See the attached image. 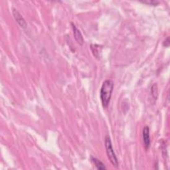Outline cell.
<instances>
[{
	"instance_id": "obj_3",
	"label": "cell",
	"mask_w": 170,
	"mask_h": 170,
	"mask_svg": "<svg viewBox=\"0 0 170 170\" xmlns=\"http://www.w3.org/2000/svg\"><path fill=\"white\" fill-rule=\"evenodd\" d=\"M142 137L145 148L148 150L150 146V128L148 126H145L142 131Z\"/></svg>"
},
{
	"instance_id": "obj_10",
	"label": "cell",
	"mask_w": 170,
	"mask_h": 170,
	"mask_svg": "<svg viewBox=\"0 0 170 170\" xmlns=\"http://www.w3.org/2000/svg\"><path fill=\"white\" fill-rule=\"evenodd\" d=\"M163 46H165V47H169V37H167L166 39H165L164 42H163Z\"/></svg>"
},
{
	"instance_id": "obj_2",
	"label": "cell",
	"mask_w": 170,
	"mask_h": 170,
	"mask_svg": "<svg viewBox=\"0 0 170 170\" xmlns=\"http://www.w3.org/2000/svg\"><path fill=\"white\" fill-rule=\"evenodd\" d=\"M104 144H105V148L106 150H107V153L108 158L110 160V162L113 165L114 168H118L119 166V162L116 155L114 152L113 146L112 144L111 140H110V137L109 136H106L105 137V140H104Z\"/></svg>"
},
{
	"instance_id": "obj_4",
	"label": "cell",
	"mask_w": 170,
	"mask_h": 170,
	"mask_svg": "<svg viewBox=\"0 0 170 170\" xmlns=\"http://www.w3.org/2000/svg\"><path fill=\"white\" fill-rule=\"evenodd\" d=\"M13 17H14L15 21H17V23L18 24H19L22 28L24 29H26L27 27V24L25 21V20H24V18L22 17V15L20 14V13L18 11L15 9H13Z\"/></svg>"
},
{
	"instance_id": "obj_8",
	"label": "cell",
	"mask_w": 170,
	"mask_h": 170,
	"mask_svg": "<svg viewBox=\"0 0 170 170\" xmlns=\"http://www.w3.org/2000/svg\"><path fill=\"white\" fill-rule=\"evenodd\" d=\"M100 47V46L98 45H90V48L92 49V51H93V54L96 57L98 58V54H99V51H98V48Z\"/></svg>"
},
{
	"instance_id": "obj_6",
	"label": "cell",
	"mask_w": 170,
	"mask_h": 170,
	"mask_svg": "<svg viewBox=\"0 0 170 170\" xmlns=\"http://www.w3.org/2000/svg\"><path fill=\"white\" fill-rule=\"evenodd\" d=\"M90 159H91L92 162L94 163L95 167L98 169H107V168L104 166V163L101 162V161H100L98 159L94 158V157H91Z\"/></svg>"
},
{
	"instance_id": "obj_1",
	"label": "cell",
	"mask_w": 170,
	"mask_h": 170,
	"mask_svg": "<svg viewBox=\"0 0 170 170\" xmlns=\"http://www.w3.org/2000/svg\"><path fill=\"white\" fill-rule=\"evenodd\" d=\"M114 89V82L111 80H106L103 82L100 89V95L102 104L104 108H107Z\"/></svg>"
},
{
	"instance_id": "obj_5",
	"label": "cell",
	"mask_w": 170,
	"mask_h": 170,
	"mask_svg": "<svg viewBox=\"0 0 170 170\" xmlns=\"http://www.w3.org/2000/svg\"><path fill=\"white\" fill-rule=\"evenodd\" d=\"M72 27L73 33H74V36H75V38L76 41V42L79 45H82L84 43V39H83V37H82V33H81L80 30L76 28V27L73 24H72Z\"/></svg>"
},
{
	"instance_id": "obj_7",
	"label": "cell",
	"mask_w": 170,
	"mask_h": 170,
	"mask_svg": "<svg viewBox=\"0 0 170 170\" xmlns=\"http://www.w3.org/2000/svg\"><path fill=\"white\" fill-rule=\"evenodd\" d=\"M151 96L153 97V99L154 100V102L156 100V98L158 97V86L156 85H154L151 88Z\"/></svg>"
},
{
	"instance_id": "obj_9",
	"label": "cell",
	"mask_w": 170,
	"mask_h": 170,
	"mask_svg": "<svg viewBox=\"0 0 170 170\" xmlns=\"http://www.w3.org/2000/svg\"><path fill=\"white\" fill-rule=\"evenodd\" d=\"M142 2L144 3L149 4V5H151V6H156L159 3L158 2H156V1H144V2Z\"/></svg>"
}]
</instances>
